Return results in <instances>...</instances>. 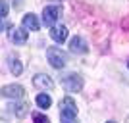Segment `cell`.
Listing matches in <instances>:
<instances>
[{
	"label": "cell",
	"mask_w": 129,
	"mask_h": 123,
	"mask_svg": "<svg viewBox=\"0 0 129 123\" xmlns=\"http://www.w3.org/2000/svg\"><path fill=\"white\" fill-rule=\"evenodd\" d=\"M46 58H48L50 65L56 67V69H62V67H66V64H68V54L62 48H58V46H50V48L46 50Z\"/></svg>",
	"instance_id": "obj_1"
},
{
	"label": "cell",
	"mask_w": 129,
	"mask_h": 123,
	"mask_svg": "<svg viewBox=\"0 0 129 123\" xmlns=\"http://www.w3.org/2000/svg\"><path fill=\"white\" fill-rule=\"evenodd\" d=\"M60 113H62V119L64 121H71V119L77 117V104L71 96H66L64 100L60 102Z\"/></svg>",
	"instance_id": "obj_2"
},
{
	"label": "cell",
	"mask_w": 129,
	"mask_h": 123,
	"mask_svg": "<svg viewBox=\"0 0 129 123\" xmlns=\"http://www.w3.org/2000/svg\"><path fill=\"white\" fill-rule=\"evenodd\" d=\"M62 85H64L66 91H70V92H79L83 89V79L77 73H70L66 77H62Z\"/></svg>",
	"instance_id": "obj_3"
},
{
	"label": "cell",
	"mask_w": 129,
	"mask_h": 123,
	"mask_svg": "<svg viewBox=\"0 0 129 123\" xmlns=\"http://www.w3.org/2000/svg\"><path fill=\"white\" fill-rule=\"evenodd\" d=\"M60 14H62V8L60 6H46L43 10V21L44 25H54V23L58 21Z\"/></svg>",
	"instance_id": "obj_4"
},
{
	"label": "cell",
	"mask_w": 129,
	"mask_h": 123,
	"mask_svg": "<svg viewBox=\"0 0 129 123\" xmlns=\"http://www.w3.org/2000/svg\"><path fill=\"white\" fill-rule=\"evenodd\" d=\"M23 94H25V91H23L21 85H4L2 89H0V96L4 98H23Z\"/></svg>",
	"instance_id": "obj_5"
},
{
	"label": "cell",
	"mask_w": 129,
	"mask_h": 123,
	"mask_svg": "<svg viewBox=\"0 0 129 123\" xmlns=\"http://www.w3.org/2000/svg\"><path fill=\"white\" fill-rule=\"evenodd\" d=\"M8 37H10L12 43H16V44H25L29 35H27V29H23V27H10Z\"/></svg>",
	"instance_id": "obj_6"
},
{
	"label": "cell",
	"mask_w": 129,
	"mask_h": 123,
	"mask_svg": "<svg viewBox=\"0 0 129 123\" xmlns=\"http://www.w3.org/2000/svg\"><path fill=\"white\" fill-rule=\"evenodd\" d=\"M33 85L37 87L39 91H52L54 89V81L50 79L48 75H43V73H39L33 77Z\"/></svg>",
	"instance_id": "obj_7"
},
{
	"label": "cell",
	"mask_w": 129,
	"mask_h": 123,
	"mask_svg": "<svg viewBox=\"0 0 129 123\" xmlns=\"http://www.w3.org/2000/svg\"><path fill=\"white\" fill-rule=\"evenodd\" d=\"M70 50L73 54H85V52H89V46L83 40V37H73L70 43Z\"/></svg>",
	"instance_id": "obj_8"
},
{
	"label": "cell",
	"mask_w": 129,
	"mask_h": 123,
	"mask_svg": "<svg viewBox=\"0 0 129 123\" xmlns=\"http://www.w3.org/2000/svg\"><path fill=\"white\" fill-rule=\"evenodd\" d=\"M50 38H52L54 43H64L66 38H68V29H66L64 25L62 27H52L50 29Z\"/></svg>",
	"instance_id": "obj_9"
},
{
	"label": "cell",
	"mask_w": 129,
	"mask_h": 123,
	"mask_svg": "<svg viewBox=\"0 0 129 123\" xmlns=\"http://www.w3.org/2000/svg\"><path fill=\"white\" fill-rule=\"evenodd\" d=\"M23 29H27V31H39V19L35 14H27V16H23Z\"/></svg>",
	"instance_id": "obj_10"
},
{
	"label": "cell",
	"mask_w": 129,
	"mask_h": 123,
	"mask_svg": "<svg viewBox=\"0 0 129 123\" xmlns=\"http://www.w3.org/2000/svg\"><path fill=\"white\" fill-rule=\"evenodd\" d=\"M10 71H12L14 75H16V77H17V75H21V71H23L21 62H19L17 58H14V56L10 58Z\"/></svg>",
	"instance_id": "obj_11"
},
{
	"label": "cell",
	"mask_w": 129,
	"mask_h": 123,
	"mask_svg": "<svg viewBox=\"0 0 129 123\" xmlns=\"http://www.w3.org/2000/svg\"><path fill=\"white\" fill-rule=\"evenodd\" d=\"M50 104H52V98L48 94H44V92L37 94V106L39 108H50Z\"/></svg>",
	"instance_id": "obj_12"
},
{
	"label": "cell",
	"mask_w": 129,
	"mask_h": 123,
	"mask_svg": "<svg viewBox=\"0 0 129 123\" xmlns=\"http://www.w3.org/2000/svg\"><path fill=\"white\" fill-rule=\"evenodd\" d=\"M8 108L16 113L17 117H23V115L27 113V104H14V106H8Z\"/></svg>",
	"instance_id": "obj_13"
},
{
	"label": "cell",
	"mask_w": 129,
	"mask_h": 123,
	"mask_svg": "<svg viewBox=\"0 0 129 123\" xmlns=\"http://www.w3.org/2000/svg\"><path fill=\"white\" fill-rule=\"evenodd\" d=\"M33 121L35 123H50V119L43 113H33Z\"/></svg>",
	"instance_id": "obj_14"
},
{
	"label": "cell",
	"mask_w": 129,
	"mask_h": 123,
	"mask_svg": "<svg viewBox=\"0 0 129 123\" xmlns=\"http://www.w3.org/2000/svg\"><path fill=\"white\" fill-rule=\"evenodd\" d=\"M6 16H8V4H6V0H0V17Z\"/></svg>",
	"instance_id": "obj_15"
},
{
	"label": "cell",
	"mask_w": 129,
	"mask_h": 123,
	"mask_svg": "<svg viewBox=\"0 0 129 123\" xmlns=\"http://www.w3.org/2000/svg\"><path fill=\"white\" fill-rule=\"evenodd\" d=\"M2 19H4V17H0V31H2V29H10V23H6V21H2Z\"/></svg>",
	"instance_id": "obj_16"
},
{
	"label": "cell",
	"mask_w": 129,
	"mask_h": 123,
	"mask_svg": "<svg viewBox=\"0 0 129 123\" xmlns=\"http://www.w3.org/2000/svg\"><path fill=\"white\" fill-rule=\"evenodd\" d=\"M66 123H77V121H75V119H71V121H66Z\"/></svg>",
	"instance_id": "obj_17"
},
{
	"label": "cell",
	"mask_w": 129,
	"mask_h": 123,
	"mask_svg": "<svg viewBox=\"0 0 129 123\" xmlns=\"http://www.w3.org/2000/svg\"><path fill=\"white\" fill-rule=\"evenodd\" d=\"M108 123H116V121H108Z\"/></svg>",
	"instance_id": "obj_18"
},
{
	"label": "cell",
	"mask_w": 129,
	"mask_h": 123,
	"mask_svg": "<svg viewBox=\"0 0 129 123\" xmlns=\"http://www.w3.org/2000/svg\"><path fill=\"white\" fill-rule=\"evenodd\" d=\"M127 123H129V117H127Z\"/></svg>",
	"instance_id": "obj_19"
}]
</instances>
